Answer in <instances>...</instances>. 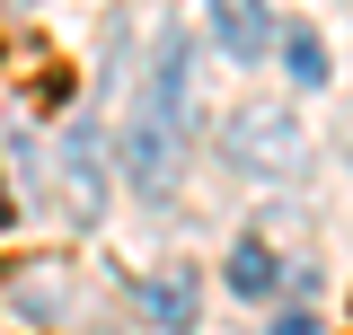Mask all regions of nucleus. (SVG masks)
<instances>
[{"label": "nucleus", "instance_id": "obj_1", "mask_svg": "<svg viewBox=\"0 0 353 335\" xmlns=\"http://www.w3.org/2000/svg\"><path fill=\"white\" fill-rule=\"evenodd\" d=\"M176 115H185V44H159V71H150V97L132 115V141H124V168L141 194H168V168H176Z\"/></svg>", "mask_w": 353, "mask_h": 335}, {"label": "nucleus", "instance_id": "obj_2", "mask_svg": "<svg viewBox=\"0 0 353 335\" xmlns=\"http://www.w3.org/2000/svg\"><path fill=\"white\" fill-rule=\"evenodd\" d=\"M221 141H230V159H239V168H256V176H292V168H301V150H309L301 124H292L283 106H239Z\"/></svg>", "mask_w": 353, "mask_h": 335}, {"label": "nucleus", "instance_id": "obj_3", "mask_svg": "<svg viewBox=\"0 0 353 335\" xmlns=\"http://www.w3.org/2000/svg\"><path fill=\"white\" fill-rule=\"evenodd\" d=\"M212 27L230 44V62H256L265 44H274V9L265 0H212Z\"/></svg>", "mask_w": 353, "mask_h": 335}, {"label": "nucleus", "instance_id": "obj_4", "mask_svg": "<svg viewBox=\"0 0 353 335\" xmlns=\"http://www.w3.org/2000/svg\"><path fill=\"white\" fill-rule=\"evenodd\" d=\"M141 318L150 327H194V274L176 265V274H150L141 283Z\"/></svg>", "mask_w": 353, "mask_h": 335}, {"label": "nucleus", "instance_id": "obj_5", "mask_svg": "<svg viewBox=\"0 0 353 335\" xmlns=\"http://www.w3.org/2000/svg\"><path fill=\"white\" fill-rule=\"evenodd\" d=\"M230 292L239 300H274V247L239 238V247H230Z\"/></svg>", "mask_w": 353, "mask_h": 335}, {"label": "nucleus", "instance_id": "obj_6", "mask_svg": "<svg viewBox=\"0 0 353 335\" xmlns=\"http://www.w3.org/2000/svg\"><path fill=\"white\" fill-rule=\"evenodd\" d=\"M18 309H27V318H36V327H53V318H62V309H71V300H62V265H27V274H18Z\"/></svg>", "mask_w": 353, "mask_h": 335}, {"label": "nucleus", "instance_id": "obj_7", "mask_svg": "<svg viewBox=\"0 0 353 335\" xmlns=\"http://www.w3.org/2000/svg\"><path fill=\"white\" fill-rule=\"evenodd\" d=\"M283 62H292V80H327V44H318V27H292V36H283Z\"/></svg>", "mask_w": 353, "mask_h": 335}, {"label": "nucleus", "instance_id": "obj_8", "mask_svg": "<svg viewBox=\"0 0 353 335\" xmlns=\"http://www.w3.org/2000/svg\"><path fill=\"white\" fill-rule=\"evenodd\" d=\"M274 335H318V318H283V327H274Z\"/></svg>", "mask_w": 353, "mask_h": 335}, {"label": "nucleus", "instance_id": "obj_9", "mask_svg": "<svg viewBox=\"0 0 353 335\" xmlns=\"http://www.w3.org/2000/svg\"><path fill=\"white\" fill-rule=\"evenodd\" d=\"M0 221H9V185H0Z\"/></svg>", "mask_w": 353, "mask_h": 335}]
</instances>
